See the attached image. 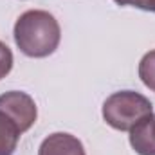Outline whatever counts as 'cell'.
I'll list each match as a JSON object with an SVG mask.
<instances>
[{"mask_svg": "<svg viewBox=\"0 0 155 155\" xmlns=\"http://www.w3.org/2000/svg\"><path fill=\"white\" fill-rule=\"evenodd\" d=\"M13 38L20 52L29 58L51 56L61 40V29L54 15L43 9H29L22 13L13 27Z\"/></svg>", "mask_w": 155, "mask_h": 155, "instance_id": "obj_1", "label": "cell"}, {"mask_svg": "<svg viewBox=\"0 0 155 155\" xmlns=\"http://www.w3.org/2000/svg\"><path fill=\"white\" fill-rule=\"evenodd\" d=\"M103 119L119 132H130L141 121L153 114L152 101L134 90H119L110 94L103 103Z\"/></svg>", "mask_w": 155, "mask_h": 155, "instance_id": "obj_2", "label": "cell"}, {"mask_svg": "<svg viewBox=\"0 0 155 155\" xmlns=\"http://www.w3.org/2000/svg\"><path fill=\"white\" fill-rule=\"evenodd\" d=\"M0 108H4L7 114H11L20 123L24 134L36 123V117H38V108H36L35 99L27 92H22V90H9L2 94Z\"/></svg>", "mask_w": 155, "mask_h": 155, "instance_id": "obj_3", "label": "cell"}, {"mask_svg": "<svg viewBox=\"0 0 155 155\" xmlns=\"http://www.w3.org/2000/svg\"><path fill=\"white\" fill-rule=\"evenodd\" d=\"M38 155H87L83 143L67 132H54L41 141Z\"/></svg>", "mask_w": 155, "mask_h": 155, "instance_id": "obj_4", "label": "cell"}, {"mask_svg": "<svg viewBox=\"0 0 155 155\" xmlns=\"http://www.w3.org/2000/svg\"><path fill=\"white\" fill-rule=\"evenodd\" d=\"M130 146L137 155H155V114L130 130Z\"/></svg>", "mask_w": 155, "mask_h": 155, "instance_id": "obj_5", "label": "cell"}, {"mask_svg": "<svg viewBox=\"0 0 155 155\" xmlns=\"http://www.w3.org/2000/svg\"><path fill=\"white\" fill-rule=\"evenodd\" d=\"M24 134L20 123L0 108V155H13L16 152L20 135Z\"/></svg>", "mask_w": 155, "mask_h": 155, "instance_id": "obj_6", "label": "cell"}, {"mask_svg": "<svg viewBox=\"0 0 155 155\" xmlns=\"http://www.w3.org/2000/svg\"><path fill=\"white\" fill-rule=\"evenodd\" d=\"M139 78L143 81V85L146 88H150L152 92H155V49L146 52L141 61H139Z\"/></svg>", "mask_w": 155, "mask_h": 155, "instance_id": "obj_7", "label": "cell"}, {"mask_svg": "<svg viewBox=\"0 0 155 155\" xmlns=\"http://www.w3.org/2000/svg\"><path fill=\"white\" fill-rule=\"evenodd\" d=\"M13 63H15L13 51H11L4 41H0V79H4V78L11 72Z\"/></svg>", "mask_w": 155, "mask_h": 155, "instance_id": "obj_8", "label": "cell"}, {"mask_svg": "<svg viewBox=\"0 0 155 155\" xmlns=\"http://www.w3.org/2000/svg\"><path fill=\"white\" fill-rule=\"evenodd\" d=\"M132 5L137 7V9H143V11L155 13V0H134Z\"/></svg>", "mask_w": 155, "mask_h": 155, "instance_id": "obj_9", "label": "cell"}, {"mask_svg": "<svg viewBox=\"0 0 155 155\" xmlns=\"http://www.w3.org/2000/svg\"><path fill=\"white\" fill-rule=\"evenodd\" d=\"M117 5H121V7H124V5H132L134 4V0H114Z\"/></svg>", "mask_w": 155, "mask_h": 155, "instance_id": "obj_10", "label": "cell"}]
</instances>
